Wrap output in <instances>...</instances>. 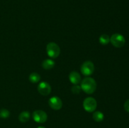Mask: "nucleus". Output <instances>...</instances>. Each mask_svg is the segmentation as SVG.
Wrapping results in <instances>:
<instances>
[{
  "label": "nucleus",
  "mask_w": 129,
  "mask_h": 128,
  "mask_svg": "<svg viewBox=\"0 0 129 128\" xmlns=\"http://www.w3.org/2000/svg\"><path fill=\"white\" fill-rule=\"evenodd\" d=\"M93 119L96 122H102L104 119V114L100 111H95L93 114Z\"/></svg>",
  "instance_id": "13"
},
{
  "label": "nucleus",
  "mask_w": 129,
  "mask_h": 128,
  "mask_svg": "<svg viewBox=\"0 0 129 128\" xmlns=\"http://www.w3.org/2000/svg\"><path fill=\"white\" fill-rule=\"evenodd\" d=\"M42 66L45 70H50L55 66V61L52 59H45L42 61Z\"/></svg>",
  "instance_id": "10"
},
{
  "label": "nucleus",
  "mask_w": 129,
  "mask_h": 128,
  "mask_svg": "<svg viewBox=\"0 0 129 128\" xmlns=\"http://www.w3.org/2000/svg\"><path fill=\"white\" fill-rule=\"evenodd\" d=\"M40 76L38 73L37 72H33L29 75V80L31 82V83H37L40 81Z\"/></svg>",
  "instance_id": "12"
},
{
  "label": "nucleus",
  "mask_w": 129,
  "mask_h": 128,
  "mask_svg": "<svg viewBox=\"0 0 129 128\" xmlns=\"http://www.w3.org/2000/svg\"><path fill=\"white\" fill-rule=\"evenodd\" d=\"M37 89L39 92L42 95H48L51 92V86L46 82H42L38 85Z\"/></svg>",
  "instance_id": "8"
},
{
  "label": "nucleus",
  "mask_w": 129,
  "mask_h": 128,
  "mask_svg": "<svg viewBox=\"0 0 129 128\" xmlns=\"http://www.w3.org/2000/svg\"><path fill=\"white\" fill-rule=\"evenodd\" d=\"M32 117L34 120L37 123H44L47 120V114L42 110H36L33 112Z\"/></svg>",
  "instance_id": "6"
},
{
  "label": "nucleus",
  "mask_w": 129,
  "mask_h": 128,
  "mask_svg": "<svg viewBox=\"0 0 129 128\" xmlns=\"http://www.w3.org/2000/svg\"><path fill=\"white\" fill-rule=\"evenodd\" d=\"M69 79L71 82L74 85H78L81 82V76L78 72H71L69 75Z\"/></svg>",
  "instance_id": "9"
},
{
  "label": "nucleus",
  "mask_w": 129,
  "mask_h": 128,
  "mask_svg": "<svg viewBox=\"0 0 129 128\" xmlns=\"http://www.w3.org/2000/svg\"><path fill=\"white\" fill-rule=\"evenodd\" d=\"M10 115V112L8 110L6 109H1L0 110V117L3 119H6Z\"/></svg>",
  "instance_id": "15"
},
{
  "label": "nucleus",
  "mask_w": 129,
  "mask_h": 128,
  "mask_svg": "<svg viewBox=\"0 0 129 128\" xmlns=\"http://www.w3.org/2000/svg\"><path fill=\"white\" fill-rule=\"evenodd\" d=\"M30 118V114L28 111H23L20 113L18 116V119L21 122H26Z\"/></svg>",
  "instance_id": "11"
},
{
  "label": "nucleus",
  "mask_w": 129,
  "mask_h": 128,
  "mask_svg": "<svg viewBox=\"0 0 129 128\" xmlns=\"http://www.w3.org/2000/svg\"><path fill=\"white\" fill-rule=\"evenodd\" d=\"M81 90V86H79L78 85H74L71 88V91L74 94H79Z\"/></svg>",
  "instance_id": "16"
},
{
  "label": "nucleus",
  "mask_w": 129,
  "mask_h": 128,
  "mask_svg": "<svg viewBox=\"0 0 129 128\" xmlns=\"http://www.w3.org/2000/svg\"><path fill=\"white\" fill-rule=\"evenodd\" d=\"M94 71V65L92 61H86L81 67V72L84 76H89L92 75Z\"/></svg>",
  "instance_id": "5"
},
{
  "label": "nucleus",
  "mask_w": 129,
  "mask_h": 128,
  "mask_svg": "<svg viewBox=\"0 0 129 128\" xmlns=\"http://www.w3.org/2000/svg\"><path fill=\"white\" fill-rule=\"evenodd\" d=\"M37 128H45V127L44 126H39V127H38Z\"/></svg>",
  "instance_id": "18"
},
{
  "label": "nucleus",
  "mask_w": 129,
  "mask_h": 128,
  "mask_svg": "<svg viewBox=\"0 0 129 128\" xmlns=\"http://www.w3.org/2000/svg\"><path fill=\"white\" fill-rule=\"evenodd\" d=\"M124 109L127 112H129V99L127 100L124 104Z\"/></svg>",
  "instance_id": "17"
},
{
  "label": "nucleus",
  "mask_w": 129,
  "mask_h": 128,
  "mask_svg": "<svg viewBox=\"0 0 129 128\" xmlns=\"http://www.w3.org/2000/svg\"><path fill=\"white\" fill-rule=\"evenodd\" d=\"M81 88L83 91L88 94H91L96 89V82L93 78L87 77L81 82Z\"/></svg>",
  "instance_id": "1"
},
{
  "label": "nucleus",
  "mask_w": 129,
  "mask_h": 128,
  "mask_svg": "<svg viewBox=\"0 0 129 128\" xmlns=\"http://www.w3.org/2000/svg\"><path fill=\"white\" fill-rule=\"evenodd\" d=\"M47 53L49 57L55 58L58 57L60 53V49L59 45L54 42H50L46 47Z\"/></svg>",
  "instance_id": "2"
},
{
  "label": "nucleus",
  "mask_w": 129,
  "mask_h": 128,
  "mask_svg": "<svg viewBox=\"0 0 129 128\" xmlns=\"http://www.w3.org/2000/svg\"><path fill=\"white\" fill-rule=\"evenodd\" d=\"M111 43L116 48H122L125 43L124 36L120 33H115L110 37Z\"/></svg>",
  "instance_id": "4"
},
{
  "label": "nucleus",
  "mask_w": 129,
  "mask_h": 128,
  "mask_svg": "<svg viewBox=\"0 0 129 128\" xmlns=\"http://www.w3.org/2000/svg\"><path fill=\"white\" fill-rule=\"evenodd\" d=\"M49 105L54 110H58L62 107V102L59 97L54 96L50 97L49 100Z\"/></svg>",
  "instance_id": "7"
},
{
  "label": "nucleus",
  "mask_w": 129,
  "mask_h": 128,
  "mask_svg": "<svg viewBox=\"0 0 129 128\" xmlns=\"http://www.w3.org/2000/svg\"><path fill=\"white\" fill-rule=\"evenodd\" d=\"M110 36H108V35L103 34V35H102L100 36L99 41L102 45H107V44H108V43L110 42Z\"/></svg>",
  "instance_id": "14"
},
{
  "label": "nucleus",
  "mask_w": 129,
  "mask_h": 128,
  "mask_svg": "<svg viewBox=\"0 0 129 128\" xmlns=\"http://www.w3.org/2000/svg\"><path fill=\"white\" fill-rule=\"evenodd\" d=\"M97 107V102L93 97H89L86 98L83 101V107L86 111L93 112L96 110Z\"/></svg>",
  "instance_id": "3"
}]
</instances>
